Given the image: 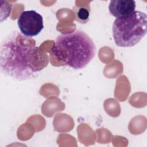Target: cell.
Segmentation results:
<instances>
[{"label": "cell", "instance_id": "5", "mask_svg": "<svg viewBox=\"0 0 147 147\" xmlns=\"http://www.w3.org/2000/svg\"><path fill=\"white\" fill-rule=\"evenodd\" d=\"M136 6V2L133 0H112L109 3V10L112 16L119 18L132 14Z\"/></svg>", "mask_w": 147, "mask_h": 147}, {"label": "cell", "instance_id": "3", "mask_svg": "<svg viewBox=\"0 0 147 147\" xmlns=\"http://www.w3.org/2000/svg\"><path fill=\"white\" fill-rule=\"evenodd\" d=\"M147 16L135 10L129 16L117 18L112 27L115 44L119 47H131L138 44L146 34Z\"/></svg>", "mask_w": 147, "mask_h": 147}, {"label": "cell", "instance_id": "1", "mask_svg": "<svg viewBox=\"0 0 147 147\" xmlns=\"http://www.w3.org/2000/svg\"><path fill=\"white\" fill-rule=\"evenodd\" d=\"M49 63L48 55L32 37L18 30L8 33L0 46V69L5 76L23 81L35 78Z\"/></svg>", "mask_w": 147, "mask_h": 147}, {"label": "cell", "instance_id": "2", "mask_svg": "<svg viewBox=\"0 0 147 147\" xmlns=\"http://www.w3.org/2000/svg\"><path fill=\"white\" fill-rule=\"evenodd\" d=\"M92 38L84 32L76 30L59 35L49 52L53 65H65L75 69L86 67L95 55Z\"/></svg>", "mask_w": 147, "mask_h": 147}, {"label": "cell", "instance_id": "4", "mask_svg": "<svg viewBox=\"0 0 147 147\" xmlns=\"http://www.w3.org/2000/svg\"><path fill=\"white\" fill-rule=\"evenodd\" d=\"M18 26L24 35L32 37L44 29L42 16L33 10L23 11L17 20Z\"/></svg>", "mask_w": 147, "mask_h": 147}, {"label": "cell", "instance_id": "6", "mask_svg": "<svg viewBox=\"0 0 147 147\" xmlns=\"http://www.w3.org/2000/svg\"><path fill=\"white\" fill-rule=\"evenodd\" d=\"M75 20L80 24H86L90 20V9L87 6H79L74 8Z\"/></svg>", "mask_w": 147, "mask_h": 147}]
</instances>
